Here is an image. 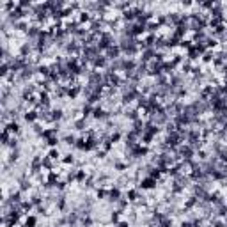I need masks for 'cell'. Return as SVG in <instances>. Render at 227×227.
<instances>
[{"label":"cell","instance_id":"cell-1","mask_svg":"<svg viewBox=\"0 0 227 227\" xmlns=\"http://www.w3.org/2000/svg\"><path fill=\"white\" fill-rule=\"evenodd\" d=\"M41 163H43V161H41V158H39V156H36L34 160H32V172H37V170H39Z\"/></svg>","mask_w":227,"mask_h":227},{"label":"cell","instance_id":"cell-2","mask_svg":"<svg viewBox=\"0 0 227 227\" xmlns=\"http://www.w3.org/2000/svg\"><path fill=\"white\" fill-rule=\"evenodd\" d=\"M108 44H110V36L105 34L101 39V43H99V48H108Z\"/></svg>","mask_w":227,"mask_h":227},{"label":"cell","instance_id":"cell-3","mask_svg":"<svg viewBox=\"0 0 227 227\" xmlns=\"http://www.w3.org/2000/svg\"><path fill=\"white\" fill-rule=\"evenodd\" d=\"M6 130H7V131H12V133H18V131H20V126H18L16 122H11Z\"/></svg>","mask_w":227,"mask_h":227},{"label":"cell","instance_id":"cell-4","mask_svg":"<svg viewBox=\"0 0 227 227\" xmlns=\"http://www.w3.org/2000/svg\"><path fill=\"white\" fill-rule=\"evenodd\" d=\"M119 55V48H108V57L110 59H115Z\"/></svg>","mask_w":227,"mask_h":227},{"label":"cell","instance_id":"cell-5","mask_svg":"<svg viewBox=\"0 0 227 227\" xmlns=\"http://www.w3.org/2000/svg\"><path fill=\"white\" fill-rule=\"evenodd\" d=\"M110 201H119V190L117 188H114L110 192Z\"/></svg>","mask_w":227,"mask_h":227},{"label":"cell","instance_id":"cell-6","mask_svg":"<svg viewBox=\"0 0 227 227\" xmlns=\"http://www.w3.org/2000/svg\"><path fill=\"white\" fill-rule=\"evenodd\" d=\"M2 144H4V146H7V144H9V131L7 130H4V133H2Z\"/></svg>","mask_w":227,"mask_h":227},{"label":"cell","instance_id":"cell-7","mask_svg":"<svg viewBox=\"0 0 227 227\" xmlns=\"http://www.w3.org/2000/svg\"><path fill=\"white\" fill-rule=\"evenodd\" d=\"M142 186H144V188H151V186H154V179H146V181H142Z\"/></svg>","mask_w":227,"mask_h":227},{"label":"cell","instance_id":"cell-8","mask_svg":"<svg viewBox=\"0 0 227 227\" xmlns=\"http://www.w3.org/2000/svg\"><path fill=\"white\" fill-rule=\"evenodd\" d=\"M181 154H183L185 158H190V154H192V149H190V147H183V149H181Z\"/></svg>","mask_w":227,"mask_h":227},{"label":"cell","instance_id":"cell-9","mask_svg":"<svg viewBox=\"0 0 227 227\" xmlns=\"http://www.w3.org/2000/svg\"><path fill=\"white\" fill-rule=\"evenodd\" d=\"M94 117L99 119V117H107V115H105V112H103L101 108H96V110H94Z\"/></svg>","mask_w":227,"mask_h":227},{"label":"cell","instance_id":"cell-10","mask_svg":"<svg viewBox=\"0 0 227 227\" xmlns=\"http://www.w3.org/2000/svg\"><path fill=\"white\" fill-rule=\"evenodd\" d=\"M27 227H34L36 225V218L34 216H30V218H27V224H25Z\"/></svg>","mask_w":227,"mask_h":227},{"label":"cell","instance_id":"cell-11","mask_svg":"<svg viewBox=\"0 0 227 227\" xmlns=\"http://www.w3.org/2000/svg\"><path fill=\"white\" fill-rule=\"evenodd\" d=\"M94 66H105V59H103V57H99V59H96V60H94Z\"/></svg>","mask_w":227,"mask_h":227},{"label":"cell","instance_id":"cell-12","mask_svg":"<svg viewBox=\"0 0 227 227\" xmlns=\"http://www.w3.org/2000/svg\"><path fill=\"white\" fill-rule=\"evenodd\" d=\"M36 117H37V114H36V112H30V114H27V115H25V119H27V121H34Z\"/></svg>","mask_w":227,"mask_h":227},{"label":"cell","instance_id":"cell-13","mask_svg":"<svg viewBox=\"0 0 227 227\" xmlns=\"http://www.w3.org/2000/svg\"><path fill=\"white\" fill-rule=\"evenodd\" d=\"M18 154H20V153H18V149H14V151L11 153V161H16L18 160Z\"/></svg>","mask_w":227,"mask_h":227},{"label":"cell","instance_id":"cell-14","mask_svg":"<svg viewBox=\"0 0 227 227\" xmlns=\"http://www.w3.org/2000/svg\"><path fill=\"white\" fill-rule=\"evenodd\" d=\"M11 202H20V193H12L11 195Z\"/></svg>","mask_w":227,"mask_h":227},{"label":"cell","instance_id":"cell-15","mask_svg":"<svg viewBox=\"0 0 227 227\" xmlns=\"http://www.w3.org/2000/svg\"><path fill=\"white\" fill-rule=\"evenodd\" d=\"M60 117H62V112L60 110H55V112H53V115H52V119H60Z\"/></svg>","mask_w":227,"mask_h":227},{"label":"cell","instance_id":"cell-16","mask_svg":"<svg viewBox=\"0 0 227 227\" xmlns=\"http://www.w3.org/2000/svg\"><path fill=\"white\" fill-rule=\"evenodd\" d=\"M64 206H66V201H64V197H60V199H59V208L64 209Z\"/></svg>","mask_w":227,"mask_h":227},{"label":"cell","instance_id":"cell-17","mask_svg":"<svg viewBox=\"0 0 227 227\" xmlns=\"http://www.w3.org/2000/svg\"><path fill=\"white\" fill-rule=\"evenodd\" d=\"M29 186H30V183H29V181H25V179L21 181V190H27Z\"/></svg>","mask_w":227,"mask_h":227},{"label":"cell","instance_id":"cell-18","mask_svg":"<svg viewBox=\"0 0 227 227\" xmlns=\"http://www.w3.org/2000/svg\"><path fill=\"white\" fill-rule=\"evenodd\" d=\"M29 52H30V48H29V46H27V44H25V46L21 48V53H23V55H27V53H29Z\"/></svg>","mask_w":227,"mask_h":227},{"label":"cell","instance_id":"cell-19","mask_svg":"<svg viewBox=\"0 0 227 227\" xmlns=\"http://www.w3.org/2000/svg\"><path fill=\"white\" fill-rule=\"evenodd\" d=\"M59 156V153L55 151V149H53V151H50V158H57Z\"/></svg>","mask_w":227,"mask_h":227},{"label":"cell","instance_id":"cell-20","mask_svg":"<svg viewBox=\"0 0 227 227\" xmlns=\"http://www.w3.org/2000/svg\"><path fill=\"white\" fill-rule=\"evenodd\" d=\"M128 115L131 117V119H137V112H135V110H131V112L128 114Z\"/></svg>","mask_w":227,"mask_h":227},{"label":"cell","instance_id":"cell-21","mask_svg":"<svg viewBox=\"0 0 227 227\" xmlns=\"http://www.w3.org/2000/svg\"><path fill=\"white\" fill-rule=\"evenodd\" d=\"M66 142L67 144H73L75 142V137H66Z\"/></svg>","mask_w":227,"mask_h":227},{"label":"cell","instance_id":"cell-22","mask_svg":"<svg viewBox=\"0 0 227 227\" xmlns=\"http://www.w3.org/2000/svg\"><path fill=\"white\" fill-rule=\"evenodd\" d=\"M48 144H50V146H55V144H57V138H50Z\"/></svg>","mask_w":227,"mask_h":227},{"label":"cell","instance_id":"cell-23","mask_svg":"<svg viewBox=\"0 0 227 227\" xmlns=\"http://www.w3.org/2000/svg\"><path fill=\"white\" fill-rule=\"evenodd\" d=\"M128 195H130V201H133V199H135V195H137V193H135V192H133V190H131V192H130Z\"/></svg>","mask_w":227,"mask_h":227},{"label":"cell","instance_id":"cell-24","mask_svg":"<svg viewBox=\"0 0 227 227\" xmlns=\"http://www.w3.org/2000/svg\"><path fill=\"white\" fill-rule=\"evenodd\" d=\"M105 193H107L105 190H99V192H98V197H105Z\"/></svg>","mask_w":227,"mask_h":227},{"label":"cell","instance_id":"cell-25","mask_svg":"<svg viewBox=\"0 0 227 227\" xmlns=\"http://www.w3.org/2000/svg\"><path fill=\"white\" fill-rule=\"evenodd\" d=\"M64 161H66V163H69V161H73V156H71V154H69V156H67V158H66V160H64Z\"/></svg>","mask_w":227,"mask_h":227},{"label":"cell","instance_id":"cell-26","mask_svg":"<svg viewBox=\"0 0 227 227\" xmlns=\"http://www.w3.org/2000/svg\"><path fill=\"white\" fill-rule=\"evenodd\" d=\"M117 227H128V224H124V222H122V224H119Z\"/></svg>","mask_w":227,"mask_h":227},{"label":"cell","instance_id":"cell-27","mask_svg":"<svg viewBox=\"0 0 227 227\" xmlns=\"http://www.w3.org/2000/svg\"><path fill=\"white\" fill-rule=\"evenodd\" d=\"M181 227H192V225H190L188 222H186V224H183V225H181Z\"/></svg>","mask_w":227,"mask_h":227}]
</instances>
